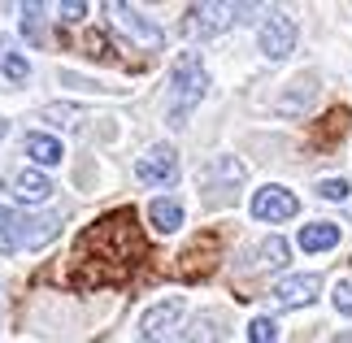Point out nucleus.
<instances>
[{"mask_svg":"<svg viewBox=\"0 0 352 343\" xmlns=\"http://www.w3.org/2000/svg\"><path fill=\"white\" fill-rule=\"evenodd\" d=\"M148 256L144 230L135 209H113L96 217L74 243V283L78 287H109V283H126L140 261Z\"/></svg>","mask_w":352,"mask_h":343,"instance_id":"1","label":"nucleus"},{"mask_svg":"<svg viewBox=\"0 0 352 343\" xmlns=\"http://www.w3.org/2000/svg\"><path fill=\"white\" fill-rule=\"evenodd\" d=\"M61 217H22L13 209H0V252H22V248H44L57 239Z\"/></svg>","mask_w":352,"mask_h":343,"instance_id":"2","label":"nucleus"},{"mask_svg":"<svg viewBox=\"0 0 352 343\" xmlns=\"http://www.w3.org/2000/svg\"><path fill=\"white\" fill-rule=\"evenodd\" d=\"M170 87H174V126H187L183 122L187 109H196L205 87H209V74H205V65H200L196 52H183V57L170 65Z\"/></svg>","mask_w":352,"mask_h":343,"instance_id":"3","label":"nucleus"},{"mask_svg":"<svg viewBox=\"0 0 352 343\" xmlns=\"http://www.w3.org/2000/svg\"><path fill=\"white\" fill-rule=\"evenodd\" d=\"M239 13L243 5H192L187 9V22H183V31L187 35H200V39H209V35H222L226 26H235L239 22Z\"/></svg>","mask_w":352,"mask_h":343,"instance_id":"4","label":"nucleus"},{"mask_svg":"<svg viewBox=\"0 0 352 343\" xmlns=\"http://www.w3.org/2000/svg\"><path fill=\"white\" fill-rule=\"evenodd\" d=\"M292 48H296V22L287 18V13H265V22H261V52L270 61H283Z\"/></svg>","mask_w":352,"mask_h":343,"instance_id":"5","label":"nucleus"},{"mask_svg":"<svg viewBox=\"0 0 352 343\" xmlns=\"http://www.w3.org/2000/svg\"><path fill=\"white\" fill-rule=\"evenodd\" d=\"M296 213H300V200L287 187H261L252 196V217H261V222H287Z\"/></svg>","mask_w":352,"mask_h":343,"instance_id":"6","label":"nucleus"},{"mask_svg":"<svg viewBox=\"0 0 352 343\" xmlns=\"http://www.w3.org/2000/svg\"><path fill=\"white\" fill-rule=\"evenodd\" d=\"M109 13H113V26H118V31H122V35H131V44H140V48H148V52H157V48H161V31H157L153 22H144L131 5H118V0H113Z\"/></svg>","mask_w":352,"mask_h":343,"instance_id":"7","label":"nucleus"},{"mask_svg":"<svg viewBox=\"0 0 352 343\" xmlns=\"http://www.w3.org/2000/svg\"><path fill=\"white\" fill-rule=\"evenodd\" d=\"M218 256H222V235H213V230H209L205 239H196L192 248H187V252L179 256V261H183L179 274H183V278H196V274L205 278V274H209L213 265H218Z\"/></svg>","mask_w":352,"mask_h":343,"instance_id":"8","label":"nucleus"},{"mask_svg":"<svg viewBox=\"0 0 352 343\" xmlns=\"http://www.w3.org/2000/svg\"><path fill=\"white\" fill-rule=\"evenodd\" d=\"M322 291V278L318 274H292L274 287V300L283 309H300V305H314V296Z\"/></svg>","mask_w":352,"mask_h":343,"instance_id":"9","label":"nucleus"},{"mask_svg":"<svg viewBox=\"0 0 352 343\" xmlns=\"http://www.w3.org/2000/svg\"><path fill=\"white\" fill-rule=\"evenodd\" d=\"M179 313H183L179 300H161V305H153V309L144 313V322H140V339L144 343H161V339H166V331L179 322Z\"/></svg>","mask_w":352,"mask_h":343,"instance_id":"10","label":"nucleus"},{"mask_svg":"<svg viewBox=\"0 0 352 343\" xmlns=\"http://www.w3.org/2000/svg\"><path fill=\"white\" fill-rule=\"evenodd\" d=\"M135 174H140L144 183H174V178H179V157H174V148H153L148 157H140Z\"/></svg>","mask_w":352,"mask_h":343,"instance_id":"11","label":"nucleus"},{"mask_svg":"<svg viewBox=\"0 0 352 343\" xmlns=\"http://www.w3.org/2000/svg\"><path fill=\"white\" fill-rule=\"evenodd\" d=\"M13 196L22 204H39V200L52 196V183L39 170H22V174H13Z\"/></svg>","mask_w":352,"mask_h":343,"instance_id":"12","label":"nucleus"},{"mask_svg":"<svg viewBox=\"0 0 352 343\" xmlns=\"http://www.w3.org/2000/svg\"><path fill=\"white\" fill-rule=\"evenodd\" d=\"M340 243V226L331 222H314V226H300V248L305 252H327Z\"/></svg>","mask_w":352,"mask_h":343,"instance_id":"13","label":"nucleus"},{"mask_svg":"<svg viewBox=\"0 0 352 343\" xmlns=\"http://www.w3.org/2000/svg\"><path fill=\"white\" fill-rule=\"evenodd\" d=\"M22 153L35 161V166H61V144L52 135H26Z\"/></svg>","mask_w":352,"mask_h":343,"instance_id":"14","label":"nucleus"},{"mask_svg":"<svg viewBox=\"0 0 352 343\" xmlns=\"http://www.w3.org/2000/svg\"><path fill=\"white\" fill-rule=\"evenodd\" d=\"M148 217H153V226L161 230V235H170V230H179V226H183V209H179V200H153V204H148Z\"/></svg>","mask_w":352,"mask_h":343,"instance_id":"15","label":"nucleus"},{"mask_svg":"<svg viewBox=\"0 0 352 343\" xmlns=\"http://www.w3.org/2000/svg\"><path fill=\"white\" fill-rule=\"evenodd\" d=\"M348 122H352L348 109L327 113V126H322V135H318V148H335V140H344V135H348Z\"/></svg>","mask_w":352,"mask_h":343,"instance_id":"16","label":"nucleus"},{"mask_svg":"<svg viewBox=\"0 0 352 343\" xmlns=\"http://www.w3.org/2000/svg\"><path fill=\"white\" fill-rule=\"evenodd\" d=\"M179 343H218V318H209V313H205V318H196Z\"/></svg>","mask_w":352,"mask_h":343,"instance_id":"17","label":"nucleus"},{"mask_svg":"<svg viewBox=\"0 0 352 343\" xmlns=\"http://www.w3.org/2000/svg\"><path fill=\"white\" fill-rule=\"evenodd\" d=\"M256 265H270V269L287 265V243H283V239H265L261 248H256Z\"/></svg>","mask_w":352,"mask_h":343,"instance_id":"18","label":"nucleus"},{"mask_svg":"<svg viewBox=\"0 0 352 343\" xmlns=\"http://www.w3.org/2000/svg\"><path fill=\"white\" fill-rule=\"evenodd\" d=\"M292 87H296V91H292V100H283V104H278L283 113H296L300 104L314 100V78H300V83H292Z\"/></svg>","mask_w":352,"mask_h":343,"instance_id":"19","label":"nucleus"},{"mask_svg":"<svg viewBox=\"0 0 352 343\" xmlns=\"http://www.w3.org/2000/svg\"><path fill=\"white\" fill-rule=\"evenodd\" d=\"M248 339H252V343H278V326L270 322V318H252Z\"/></svg>","mask_w":352,"mask_h":343,"instance_id":"20","label":"nucleus"},{"mask_svg":"<svg viewBox=\"0 0 352 343\" xmlns=\"http://www.w3.org/2000/svg\"><path fill=\"white\" fill-rule=\"evenodd\" d=\"M348 178H322V183H318V196L322 200H348Z\"/></svg>","mask_w":352,"mask_h":343,"instance_id":"21","label":"nucleus"},{"mask_svg":"<svg viewBox=\"0 0 352 343\" xmlns=\"http://www.w3.org/2000/svg\"><path fill=\"white\" fill-rule=\"evenodd\" d=\"M335 309H340V313H348V318H352V278H340V283H335Z\"/></svg>","mask_w":352,"mask_h":343,"instance_id":"22","label":"nucleus"},{"mask_svg":"<svg viewBox=\"0 0 352 343\" xmlns=\"http://www.w3.org/2000/svg\"><path fill=\"white\" fill-rule=\"evenodd\" d=\"M5 74H9V78H18V83H26L31 65H26V57H18V52H9V61H5Z\"/></svg>","mask_w":352,"mask_h":343,"instance_id":"23","label":"nucleus"},{"mask_svg":"<svg viewBox=\"0 0 352 343\" xmlns=\"http://www.w3.org/2000/svg\"><path fill=\"white\" fill-rule=\"evenodd\" d=\"M87 13V5H61V22H78Z\"/></svg>","mask_w":352,"mask_h":343,"instance_id":"24","label":"nucleus"},{"mask_svg":"<svg viewBox=\"0 0 352 343\" xmlns=\"http://www.w3.org/2000/svg\"><path fill=\"white\" fill-rule=\"evenodd\" d=\"M9 61V52H5V39H0V65H5Z\"/></svg>","mask_w":352,"mask_h":343,"instance_id":"25","label":"nucleus"},{"mask_svg":"<svg viewBox=\"0 0 352 343\" xmlns=\"http://www.w3.org/2000/svg\"><path fill=\"white\" fill-rule=\"evenodd\" d=\"M0 140H5V118H0Z\"/></svg>","mask_w":352,"mask_h":343,"instance_id":"26","label":"nucleus"}]
</instances>
